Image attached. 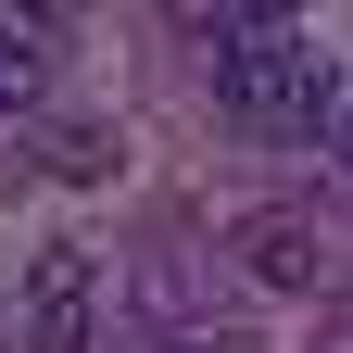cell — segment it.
<instances>
[{
    "label": "cell",
    "instance_id": "obj_6",
    "mask_svg": "<svg viewBox=\"0 0 353 353\" xmlns=\"http://www.w3.org/2000/svg\"><path fill=\"white\" fill-rule=\"evenodd\" d=\"M51 176L101 190V176H114V139H101V126H51Z\"/></svg>",
    "mask_w": 353,
    "mask_h": 353
},
{
    "label": "cell",
    "instance_id": "obj_1",
    "mask_svg": "<svg viewBox=\"0 0 353 353\" xmlns=\"http://www.w3.org/2000/svg\"><path fill=\"white\" fill-rule=\"evenodd\" d=\"M202 63H214V114L252 126V139H316L328 126V63L303 51V26H240Z\"/></svg>",
    "mask_w": 353,
    "mask_h": 353
},
{
    "label": "cell",
    "instance_id": "obj_5",
    "mask_svg": "<svg viewBox=\"0 0 353 353\" xmlns=\"http://www.w3.org/2000/svg\"><path fill=\"white\" fill-rule=\"evenodd\" d=\"M164 13L214 51V38H240V26H290V0H164Z\"/></svg>",
    "mask_w": 353,
    "mask_h": 353
},
{
    "label": "cell",
    "instance_id": "obj_4",
    "mask_svg": "<svg viewBox=\"0 0 353 353\" xmlns=\"http://www.w3.org/2000/svg\"><path fill=\"white\" fill-rule=\"evenodd\" d=\"M38 101H51V38L0 13V126H13V114H38Z\"/></svg>",
    "mask_w": 353,
    "mask_h": 353
},
{
    "label": "cell",
    "instance_id": "obj_7",
    "mask_svg": "<svg viewBox=\"0 0 353 353\" xmlns=\"http://www.w3.org/2000/svg\"><path fill=\"white\" fill-rule=\"evenodd\" d=\"M0 13H13V26H38V38H63V26L88 13V0H0Z\"/></svg>",
    "mask_w": 353,
    "mask_h": 353
},
{
    "label": "cell",
    "instance_id": "obj_9",
    "mask_svg": "<svg viewBox=\"0 0 353 353\" xmlns=\"http://www.w3.org/2000/svg\"><path fill=\"white\" fill-rule=\"evenodd\" d=\"M341 152H353V114H341Z\"/></svg>",
    "mask_w": 353,
    "mask_h": 353
},
{
    "label": "cell",
    "instance_id": "obj_2",
    "mask_svg": "<svg viewBox=\"0 0 353 353\" xmlns=\"http://www.w3.org/2000/svg\"><path fill=\"white\" fill-rule=\"evenodd\" d=\"M26 353H101V252L51 240L26 265Z\"/></svg>",
    "mask_w": 353,
    "mask_h": 353
},
{
    "label": "cell",
    "instance_id": "obj_8",
    "mask_svg": "<svg viewBox=\"0 0 353 353\" xmlns=\"http://www.w3.org/2000/svg\"><path fill=\"white\" fill-rule=\"evenodd\" d=\"M26 190V152H13V126H0V202H13Z\"/></svg>",
    "mask_w": 353,
    "mask_h": 353
},
{
    "label": "cell",
    "instance_id": "obj_3",
    "mask_svg": "<svg viewBox=\"0 0 353 353\" xmlns=\"http://www.w3.org/2000/svg\"><path fill=\"white\" fill-rule=\"evenodd\" d=\"M228 252H240V278H252V290H316V278H328V228H316L303 202L240 214V228H228Z\"/></svg>",
    "mask_w": 353,
    "mask_h": 353
}]
</instances>
